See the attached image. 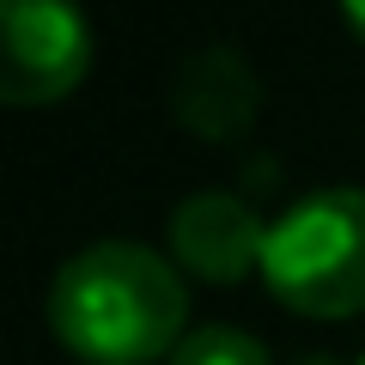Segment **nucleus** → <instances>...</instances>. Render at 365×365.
<instances>
[{"instance_id": "nucleus-4", "label": "nucleus", "mask_w": 365, "mask_h": 365, "mask_svg": "<svg viewBox=\"0 0 365 365\" xmlns=\"http://www.w3.org/2000/svg\"><path fill=\"white\" fill-rule=\"evenodd\" d=\"M262 244H268L262 213L244 195H232V189H201V195H189L170 213V250H177V262L189 274H201V280H220V287H232V280H244L256 268Z\"/></svg>"}, {"instance_id": "nucleus-2", "label": "nucleus", "mask_w": 365, "mask_h": 365, "mask_svg": "<svg viewBox=\"0 0 365 365\" xmlns=\"http://www.w3.org/2000/svg\"><path fill=\"white\" fill-rule=\"evenodd\" d=\"M262 274L304 317L365 311V189H311L268 220Z\"/></svg>"}, {"instance_id": "nucleus-7", "label": "nucleus", "mask_w": 365, "mask_h": 365, "mask_svg": "<svg viewBox=\"0 0 365 365\" xmlns=\"http://www.w3.org/2000/svg\"><path fill=\"white\" fill-rule=\"evenodd\" d=\"M347 25L359 31V37H365V0H353V6H347Z\"/></svg>"}, {"instance_id": "nucleus-3", "label": "nucleus", "mask_w": 365, "mask_h": 365, "mask_svg": "<svg viewBox=\"0 0 365 365\" xmlns=\"http://www.w3.org/2000/svg\"><path fill=\"white\" fill-rule=\"evenodd\" d=\"M91 67V25L67 0H6L0 6V98L55 104Z\"/></svg>"}, {"instance_id": "nucleus-1", "label": "nucleus", "mask_w": 365, "mask_h": 365, "mask_svg": "<svg viewBox=\"0 0 365 365\" xmlns=\"http://www.w3.org/2000/svg\"><path fill=\"white\" fill-rule=\"evenodd\" d=\"M189 292L158 250L104 237L67 256L49 280V329L91 365H146L182 347Z\"/></svg>"}, {"instance_id": "nucleus-6", "label": "nucleus", "mask_w": 365, "mask_h": 365, "mask_svg": "<svg viewBox=\"0 0 365 365\" xmlns=\"http://www.w3.org/2000/svg\"><path fill=\"white\" fill-rule=\"evenodd\" d=\"M170 365H274V359L262 353L256 335H244L232 323H207L195 335H182V347L170 353Z\"/></svg>"}, {"instance_id": "nucleus-8", "label": "nucleus", "mask_w": 365, "mask_h": 365, "mask_svg": "<svg viewBox=\"0 0 365 365\" xmlns=\"http://www.w3.org/2000/svg\"><path fill=\"white\" fill-rule=\"evenodd\" d=\"M304 365H329V359H304Z\"/></svg>"}, {"instance_id": "nucleus-9", "label": "nucleus", "mask_w": 365, "mask_h": 365, "mask_svg": "<svg viewBox=\"0 0 365 365\" xmlns=\"http://www.w3.org/2000/svg\"><path fill=\"white\" fill-rule=\"evenodd\" d=\"M359 365H365V359H359Z\"/></svg>"}, {"instance_id": "nucleus-5", "label": "nucleus", "mask_w": 365, "mask_h": 365, "mask_svg": "<svg viewBox=\"0 0 365 365\" xmlns=\"http://www.w3.org/2000/svg\"><path fill=\"white\" fill-rule=\"evenodd\" d=\"M256 104H262L256 67L232 43H207V49L182 55L177 86H170V110H177V122L189 134H201V140H237L256 122Z\"/></svg>"}]
</instances>
